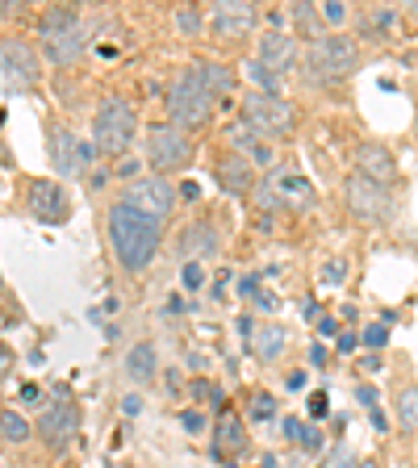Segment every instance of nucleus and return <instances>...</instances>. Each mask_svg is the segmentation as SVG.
Segmentation results:
<instances>
[{"instance_id":"nucleus-5","label":"nucleus","mask_w":418,"mask_h":468,"mask_svg":"<svg viewBox=\"0 0 418 468\" xmlns=\"http://www.w3.org/2000/svg\"><path fill=\"white\" fill-rule=\"evenodd\" d=\"M360 63V50L356 42L343 38V34H331V38H318L310 50H305V71H310V84H339L356 71Z\"/></svg>"},{"instance_id":"nucleus-32","label":"nucleus","mask_w":418,"mask_h":468,"mask_svg":"<svg viewBox=\"0 0 418 468\" xmlns=\"http://www.w3.org/2000/svg\"><path fill=\"white\" fill-rule=\"evenodd\" d=\"M305 452H318L322 448V431H314V427H302V439H297Z\"/></svg>"},{"instance_id":"nucleus-20","label":"nucleus","mask_w":418,"mask_h":468,"mask_svg":"<svg viewBox=\"0 0 418 468\" xmlns=\"http://www.w3.org/2000/svg\"><path fill=\"white\" fill-rule=\"evenodd\" d=\"M247 448V431H243V419L222 410V419L214 427V456H239Z\"/></svg>"},{"instance_id":"nucleus-7","label":"nucleus","mask_w":418,"mask_h":468,"mask_svg":"<svg viewBox=\"0 0 418 468\" xmlns=\"http://www.w3.org/2000/svg\"><path fill=\"white\" fill-rule=\"evenodd\" d=\"M0 80L9 92H26L42 80V63L34 55V47L21 38H5L0 42Z\"/></svg>"},{"instance_id":"nucleus-12","label":"nucleus","mask_w":418,"mask_h":468,"mask_svg":"<svg viewBox=\"0 0 418 468\" xmlns=\"http://www.w3.org/2000/svg\"><path fill=\"white\" fill-rule=\"evenodd\" d=\"M26 209H29V218H38V222L63 226L71 218V197L63 193V185H59V180H29Z\"/></svg>"},{"instance_id":"nucleus-44","label":"nucleus","mask_w":418,"mask_h":468,"mask_svg":"<svg viewBox=\"0 0 418 468\" xmlns=\"http://www.w3.org/2000/svg\"><path fill=\"white\" fill-rule=\"evenodd\" d=\"M21 401H38V385H26V389H21Z\"/></svg>"},{"instance_id":"nucleus-27","label":"nucleus","mask_w":418,"mask_h":468,"mask_svg":"<svg viewBox=\"0 0 418 468\" xmlns=\"http://www.w3.org/2000/svg\"><path fill=\"white\" fill-rule=\"evenodd\" d=\"M293 21H297L302 34H310V38L318 42V13H314L310 5H293Z\"/></svg>"},{"instance_id":"nucleus-21","label":"nucleus","mask_w":418,"mask_h":468,"mask_svg":"<svg viewBox=\"0 0 418 468\" xmlns=\"http://www.w3.org/2000/svg\"><path fill=\"white\" fill-rule=\"evenodd\" d=\"M155 368H159V356H155V347H151V343H134V347L126 351V377L130 380L146 385V380L155 377Z\"/></svg>"},{"instance_id":"nucleus-36","label":"nucleus","mask_w":418,"mask_h":468,"mask_svg":"<svg viewBox=\"0 0 418 468\" xmlns=\"http://www.w3.org/2000/svg\"><path fill=\"white\" fill-rule=\"evenodd\" d=\"M193 398H214V401H222V393H218L214 385H205V380H193Z\"/></svg>"},{"instance_id":"nucleus-37","label":"nucleus","mask_w":418,"mask_h":468,"mask_svg":"<svg viewBox=\"0 0 418 468\" xmlns=\"http://www.w3.org/2000/svg\"><path fill=\"white\" fill-rule=\"evenodd\" d=\"M9 372H13V351H9V347H0V380L9 377Z\"/></svg>"},{"instance_id":"nucleus-31","label":"nucleus","mask_w":418,"mask_h":468,"mask_svg":"<svg viewBox=\"0 0 418 468\" xmlns=\"http://www.w3.org/2000/svg\"><path fill=\"white\" fill-rule=\"evenodd\" d=\"M322 17L331 21V26H339V21L348 17V9H343V0H327V5H322Z\"/></svg>"},{"instance_id":"nucleus-35","label":"nucleus","mask_w":418,"mask_h":468,"mask_svg":"<svg viewBox=\"0 0 418 468\" xmlns=\"http://www.w3.org/2000/svg\"><path fill=\"white\" fill-rule=\"evenodd\" d=\"M343 272H348V268H343V260H335V263H327L322 281H327V284H339V281H343Z\"/></svg>"},{"instance_id":"nucleus-30","label":"nucleus","mask_w":418,"mask_h":468,"mask_svg":"<svg viewBox=\"0 0 418 468\" xmlns=\"http://www.w3.org/2000/svg\"><path fill=\"white\" fill-rule=\"evenodd\" d=\"M180 276H185V289H201V284H205L201 263H185V272H180Z\"/></svg>"},{"instance_id":"nucleus-3","label":"nucleus","mask_w":418,"mask_h":468,"mask_svg":"<svg viewBox=\"0 0 418 468\" xmlns=\"http://www.w3.org/2000/svg\"><path fill=\"white\" fill-rule=\"evenodd\" d=\"M214 105H218V97L209 92V84L201 80L197 68H185L172 80V88H167V117H172V126H180V130L205 126L209 113H214Z\"/></svg>"},{"instance_id":"nucleus-22","label":"nucleus","mask_w":418,"mask_h":468,"mask_svg":"<svg viewBox=\"0 0 418 468\" xmlns=\"http://www.w3.org/2000/svg\"><path fill=\"white\" fill-rule=\"evenodd\" d=\"M197 71H201V80L209 84V92H214V97H230L234 71L226 68V63H197Z\"/></svg>"},{"instance_id":"nucleus-9","label":"nucleus","mask_w":418,"mask_h":468,"mask_svg":"<svg viewBox=\"0 0 418 468\" xmlns=\"http://www.w3.org/2000/svg\"><path fill=\"white\" fill-rule=\"evenodd\" d=\"M243 122L255 130V134H289L293 130V109L284 105L281 97H268L260 88H252L243 97Z\"/></svg>"},{"instance_id":"nucleus-6","label":"nucleus","mask_w":418,"mask_h":468,"mask_svg":"<svg viewBox=\"0 0 418 468\" xmlns=\"http://www.w3.org/2000/svg\"><path fill=\"white\" fill-rule=\"evenodd\" d=\"M188 159H193V138H188V130L180 126H151V134H146V164L155 167V172H180V167H188Z\"/></svg>"},{"instance_id":"nucleus-8","label":"nucleus","mask_w":418,"mask_h":468,"mask_svg":"<svg viewBox=\"0 0 418 468\" xmlns=\"http://www.w3.org/2000/svg\"><path fill=\"white\" fill-rule=\"evenodd\" d=\"M343 197H348V209L360 222H390L393 218V197L385 193V185L369 180V176H348V185H343Z\"/></svg>"},{"instance_id":"nucleus-14","label":"nucleus","mask_w":418,"mask_h":468,"mask_svg":"<svg viewBox=\"0 0 418 468\" xmlns=\"http://www.w3.org/2000/svg\"><path fill=\"white\" fill-rule=\"evenodd\" d=\"M122 201L134 205L138 214L159 218V222H164V218L172 214V205H176V188L167 185L164 176H143V180H130V188H126Z\"/></svg>"},{"instance_id":"nucleus-40","label":"nucleus","mask_w":418,"mask_h":468,"mask_svg":"<svg viewBox=\"0 0 418 468\" xmlns=\"http://www.w3.org/2000/svg\"><path fill=\"white\" fill-rule=\"evenodd\" d=\"M284 435H289V439H302V422H297V419H284Z\"/></svg>"},{"instance_id":"nucleus-17","label":"nucleus","mask_w":418,"mask_h":468,"mask_svg":"<svg viewBox=\"0 0 418 468\" xmlns=\"http://www.w3.org/2000/svg\"><path fill=\"white\" fill-rule=\"evenodd\" d=\"M214 180L226 188V193L234 197H243L255 188V167L247 155H239V151H226V155L214 159Z\"/></svg>"},{"instance_id":"nucleus-19","label":"nucleus","mask_w":418,"mask_h":468,"mask_svg":"<svg viewBox=\"0 0 418 468\" xmlns=\"http://www.w3.org/2000/svg\"><path fill=\"white\" fill-rule=\"evenodd\" d=\"M356 167H360V176L377 180V185H390L393 172H398L393 155L380 143H360V146H356Z\"/></svg>"},{"instance_id":"nucleus-24","label":"nucleus","mask_w":418,"mask_h":468,"mask_svg":"<svg viewBox=\"0 0 418 468\" xmlns=\"http://www.w3.org/2000/svg\"><path fill=\"white\" fill-rule=\"evenodd\" d=\"M176 29L185 34V38H201V29H205V17L197 5H185V9H176Z\"/></svg>"},{"instance_id":"nucleus-46","label":"nucleus","mask_w":418,"mask_h":468,"mask_svg":"<svg viewBox=\"0 0 418 468\" xmlns=\"http://www.w3.org/2000/svg\"><path fill=\"white\" fill-rule=\"evenodd\" d=\"M364 468H377V464H372V460H369V464H364Z\"/></svg>"},{"instance_id":"nucleus-34","label":"nucleus","mask_w":418,"mask_h":468,"mask_svg":"<svg viewBox=\"0 0 418 468\" xmlns=\"http://www.w3.org/2000/svg\"><path fill=\"white\" fill-rule=\"evenodd\" d=\"M180 422H185L188 435H201V431H205V414H197V410H188V414H185Z\"/></svg>"},{"instance_id":"nucleus-26","label":"nucleus","mask_w":418,"mask_h":468,"mask_svg":"<svg viewBox=\"0 0 418 468\" xmlns=\"http://www.w3.org/2000/svg\"><path fill=\"white\" fill-rule=\"evenodd\" d=\"M281 343H284V331H281V326H263V335H260V343H255V351H260L263 360H273L276 351H281Z\"/></svg>"},{"instance_id":"nucleus-18","label":"nucleus","mask_w":418,"mask_h":468,"mask_svg":"<svg viewBox=\"0 0 418 468\" xmlns=\"http://www.w3.org/2000/svg\"><path fill=\"white\" fill-rule=\"evenodd\" d=\"M218 243H222V234H218L214 222H188L185 230H180V239H176V255L193 263L197 255L218 251Z\"/></svg>"},{"instance_id":"nucleus-10","label":"nucleus","mask_w":418,"mask_h":468,"mask_svg":"<svg viewBox=\"0 0 418 468\" xmlns=\"http://www.w3.org/2000/svg\"><path fill=\"white\" fill-rule=\"evenodd\" d=\"M260 201H263V209H281V205L310 209V205H314V185L305 180V176L289 172V167H276V172L268 176V185H263Z\"/></svg>"},{"instance_id":"nucleus-11","label":"nucleus","mask_w":418,"mask_h":468,"mask_svg":"<svg viewBox=\"0 0 418 468\" xmlns=\"http://www.w3.org/2000/svg\"><path fill=\"white\" fill-rule=\"evenodd\" d=\"M47 151H50V167H55L59 176H84V167L97 155V146L84 143L80 134H71V130H63V126L50 130Z\"/></svg>"},{"instance_id":"nucleus-38","label":"nucleus","mask_w":418,"mask_h":468,"mask_svg":"<svg viewBox=\"0 0 418 468\" xmlns=\"http://www.w3.org/2000/svg\"><path fill=\"white\" fill-rule=\"evenodd\" d=\"M356 347H360V335H343V339H339V351H356Z\"/></svg>"},{"instance_id":"nucleus-1","label":"nucleus","mask_w":418,"mask_h":468,"mask_svg":"<svg viewBox=\"0 0 418 468\" xmlns=\"http://www.w3.org/2000/svg\"><path fill=\"white\" fill-rule=\"evenodd\" d=\"M159 239H164V222L159 218L138 214L134 205L113 201L109 205V247H113L117 263L126 272H146L151 260L159 255Z\"/></svg>"},{"instance_id":"nucleus-13","label":"nucleus","mask_w":418,"mask_h":468,"mask_svg":"<svg viewBox=\"0 0 418 468\" xmlns=\"http://www.w3.org/2000/svg\"><path fill=\"white\" fill-rule=\"evenodd\" d=\"M38 435L47 439V448L55 452H68L71 448V439L80 435V406L76 401H55V406L42 410V419H38Z\"/></svg>"},{"instance_id":"nucleus-42","label":"nucleus","mask_w":418,"mask_h":468,"mask_svg":"<svg viewBox=\"0 0 418 468\" xmlns=\"http://www.w3.org/2000/svg\"><path fill=\"white\" fill-rule=\"evenodd\" d=\"M356 398H360L364 406H372V401H377V389H369V385H364V389H356Z\"/></svg>"},{"instance_id":"nucleus-45","label":"nucleus","mask_w":418,"mask_h":468,"mask_svg":"<svg viewBox=\"0 0 418 468\" xmlns=\"http://www.w3.org/2000/svg\"><path fill=\"white\" fill-rule=\"evenodd\" d=\"M410 17H414V21H418V5H410Z\"/></svg>"},{"instance_id":"nucleus-2","label":"nucleus","mask_w":418,"mask_h":468,"mask_svg":"<svg viewBox=\"0 0 418 468\" xmlns=\"http://www.w3.org/2000/svg\"><path fill=\"white\" fill-rule=\"evenodd\" d=\"M38 29H42V50L55 68H71L80 63L88 50V34H84V21L71 5H55L38 17Z\"/></svg>"},{"instance_id":"nucleus-41","label":"nucleus","mask_w":418,"mask_h":468,"mask_svg":"<svg viewBox=\"0 0 418 468\" xmlns=\"http://www.w3.org/2000/svg\"><path fill=\"white\" fill-rule=\"evenodd\" d=\"M310 360L322 368V364H327V347H318V343H314V347H310Z\"/></svg>"},{"instance_id":"nucleus-29","label":"nucleus","mask_w":418,"mask_h":468,"mask_svg":"<svg viewBox=\"0 0 418 468\" xmlns=\"http://www.w3.org/2000/svg\"><path fill=\"white\" fill-rule=\"evenodd\" d=\"M273 414H276V401L268 398V393H255L252 398V419L263 422V419H273Z\"/></svg>"},{"instance_id":"nucleus-39","label":"nucleus","mask_w":418,"mask_h":468,"mask_svg":"<svg viewBox=\"0 0 418 468\" xmlns=\"http://www.w3.org/2000/svg\"><path fill=\"white\" fill-rule=\"evenodd\" d=\"M122 410H126V414H138V410H143V398H138V393H130V398L122 401Z\"/></svg>"},{"instance_id":"nucleus-4","label":"nucleus","mask_w":418,"mask_h":468,"mask_svg":"<svg viewBox=\"0 0 418 468\" xmlns=\"http://www.w3.org/2000/svg\"><path fill=\"white\" fill-rule=\"evenodd\" d=\"M134 130H138L134 109L122 97H109L101 101L97 117H92V146L101 155H126L130 143H134Z\"/></svg>"},{"instance_id":"nucleus-16","label":"nucleus","mask_w":418,"mask_h":468,"mask_svg":"<svg viewBox=\"0 0 418 468\" xmlns=\"http://www.w3.org/2000/svg\"><path fill=\"white\" fill-rule=\"evenodd\" d=\"M255 63H260V68H268L276 80L289 76L293 63H297V38H293V34H281V29L260 34V55H255Z\"/></svg>"},{"instance_id":"nucleus-43","label":"nucleus","mask_w":418,"mask_h":468,"mask_svg":"<svg viewBox=\"0 0 418 468\" xmlns=\"http://www.w3.org/2000/svg\"><path fill=\"white\" fill-rule=\"evenodd\" d=\"M318 331H322V335H335V331H339V322H335V318H322Z\"/></svg>"},{"instance_id":"nucleus-23","label":"nucleus","mask_w":418,"mask_h":468,"mask_svg":"<svg viewBox=\"0 0 418 468\" xmlns=\"http://www.w3.org/2000/svg\"><path fill=\"white\" fill-rule=\"evenodd\" d=\"M0 439H9V443H26L29 439V422L17 410H0Z\"/></svg>"},{"instance_id":"nucleus-25","label":"nucleus","mask_w":418,"mask_h":468,"mask_svg":"<svg viewBox=\"0 0 418 468\" xmlns=\"http://www.w3.org/2000/svg\"><path fill=\"white\" fill-rule=\"evenodd\" d=\"M398 422H402V431H418V389H402Z\"/></svg>"},{"instance_id":"nucleus-33","label":"nucleus","mask_w":418,"mask_h":468,"mask_svg":"<svg viewBox=\"0 0 418 468\" xmlns=\"http://www.w3.org/2000/svg\"><path fill=\"white\" fill-rule=\"evenodd\" d=\"M310 414H314V419H327V414H331V401H327V393H314V398H310Z\"/></svg>"},{"instance_id":"nucleus-28","label":"nucleus","mask_w":418,"mask_h":468,"mask_svg":"<svg viewBox=\"0 0 418 468\" xmlns=\"http://www.w3.org/2000/svg\"><path fill=\"white\" fill-rule=\"evenodd\" d=\"M360 343H369V347H385V343H390V322H372L369 331L360 335Z\"/></svg>"},{"instance_id":"nucleus-15","label":"nucleus","mask_w":418,"mask_h":468,"mask_svg":"<svg viewBox=\"0 0 418 468\" xmlns=\"http://www.w3.org/2000/svg\"><path fill=\"white\" fill-rule=\"evenodd\" d=\"M260 26V9L255 5H243V0H230V5H218L214 17H209V29H214L222 42H239L247 38L252 29Z\"/></svg>"}]
</instances>
